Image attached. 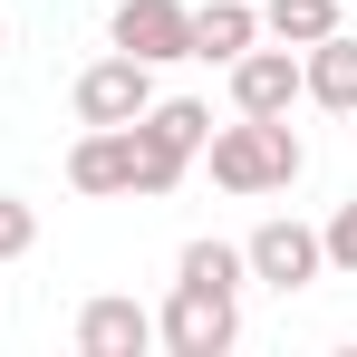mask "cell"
<instances>
[{
  "label": "cell",
  "instance_id": "6da1fadb",
  "mask_svg": "<svg viewBox=\"0 0 357 357\" xmlns=\"http://www.w3.org/2000/svg\"><path fill=\"white\" fill-rule=\"evenodd\" d=\"M203 165H213L222 193L261 203V193H290V183L309 174V145L290 135V116H232V126L203 135Z\"/></svg>",
  "mask_w": 357,
  "mask_h": 357
},
{
  "label": "cell",
  "instance_id": "7a4b0ae2",
  "mask_svg": "<svg viewBox=\"0 0 357 357\" xmlns=\"http://www.w3.org/2000/svg\"><path fill=\"white\" fill-rule=\"evenodd\" d=\"M203 135H213V107L203 97H155L145 116H135V193L155 203V193H174L193 174V155H203Z\"/></svg>",
  "mask_w": 357,
  "mask_h": 357
},
{
  "label": "cell",
  "instance_id": "3957f363",
  "mask_svg": "<svg viewBox=\"0 0 357 357\" xmlns=\"http://www.w3.org/2000/svg\"><path fill=\"white\" fill-rule=\"evenodd\" d=\"M241 338V299L232 290H193V280H174V299L155 309V348L174 357H222Z\"/></svg>",
  "mask_w": 357,
  "mask_h": 357
},
{
  "label": "cell",
  "instance_id": "277c9868",
  "mask_svg": "<svg viewBox=\"0 0 357 357\" xmlns=\"http://www.w3.org/2000/svg\"><path fill=\"white\" fill-rule=\"evenodd\" d=\"M241 261H251V280H261V290H309V280H328L319 232H309V222H290V213H271L261 232L241 241Z\"/></svg>",
  "mask_w": 357,
  "mask_h": 357
},
{
  "label": "cell",
  "instance_id": "5b68a950",
  "mask_svg": "<svg viewBox=\"0 0 357 357\" xmlns=\"http://www.w3.org/2000/svg\"><path fill=\"white\" fill-rule=\"evenodd\" d=\"M107 49H126V59H145V68H174V59H193V10L183 0H116Z\"/></svg>",
  "mask_w": 357,
  "mask_h": 357
},
{
  "label": "cell",
  "instance_id": "8992f818",
  "mask_svg": "<svg viewBox=\"0 0 357 357\" xmlns=\"http://www.w3.org/2000/svg\"><path fill=\"white\" fill-rule=\"evenodd\" d=\"M155 107V68L126 59V49H107L97 68H77V126H135Z\"/></svg>",
  "mask_w": 357,
  "mask_h": 357
},
{
  "label": "cell",
  "instance_id": "52a82bcc",
  "mask_svg": "<svg viewBox=\"0 0 357 357\" xmlns=\"http://www.w3.org/2000/svg\"><path fill=\"white\" fill-rule=\"evenodd\" d=\"M232 107L241 116H290L299 107V49H280V39L261 49V39H251L232 59Z\"/></svg>",
  "mask_w": 357,
  "mask_h": 357
},
{
  "label": "cell",
  "instance_id": "ba28073f",
  "mask_svg": "<svg viewBox=\"0 0 357 357\" xmlns=\"http://www.w3.org/2000/svg\"><path fill=\"white\" fill-rule=\"evenodd\" d=\"M299 97L328 116H357V29H328L299 49Z\"/></svg>",
  "mask_w": 357,
  "mask_h": 357
},
{
  "label": "cell",
  "instance_id": "9c48e42d",
  "mask_svg": "<svg viewBox=\"0 0 357 357\" xmlns=\"http://www.w3.org/2000/svg\"><path fill=\"white\" fill-rule=\"evenodd\" d=\"M145 348H155V309H135L126 290L77 309V357H145Z\"/></svg>",
  "mask_w": 357,
  "mask_h": 357
},
{
  "label": "cell",
  "instance_id": "30bf717a",
  "mask_svg": "<svg viewBox=\"0 0 357 357\" xmlns=\"http://www.w3.org/2000/svg\"><path fill=\"white\" fill-rule=\"evenodd\" d=\"M68 183L77 193H135V126H87L68 145Z\"/></svg>",
  "mask_w": 357,
  "mask_h": 357
},
{
  "label": "cell",
  "instance_id": "8fae6325",
  "mask_svg": "<svg viewBox=\"0 0 357 357\" xmlns=\"http://www.w3.org/2000/svg\"><path fill=\"white\" fill-rule=\"evenodd\" d=\"M251 39H261V0H203V10H193V59L232 68Z\"/></svg>",
  "mask_w": 357,
  "mask_h": 357
},
{
  "label": "cell",
  "instance_id": "7c38bea8",
  "mask_svg": "<svg viewBox=\"0 0 357 357\" xmlns=\"http://www.w3.org/2000/svg\"><path fill=\"white\" fill-rule=\"evenodd\" d=\"M328 29H348V0H261V39H280V49H309Z\"/></svg>",
  "mask_w": 357,
  "mask_h": 357
},
{
  "label": "cell",
  "instance_id": "4fadbf2b",
  "mask_svg": "<svg viewBox=\"0 0 357 357\" xmlns=\"http://www.w3.org/2000/svg\"><path fill=\"white\" fill-rule=\"evenodd\" d=\"M174 280H193V290H232V299H241V280H251V261H241V241H183Z\"/></svg>",
  "mask_w": 357,
  "mask_h": 357
},
{
  "label": "cell",
  "instance_id": "5bb4252c",
  "mask_svg": "<svg viewBox=\"0 0 357 357\" xmlns=\"http://www.w3.org/2000/svg\"><path fill=\"white\" fill-rule=\"evenodd\" d=\"M319 251H328V271H338V280H357V203H338V213H328Z\"/></svg>",
  "mask_w": 357,
  "mask_h": 357
},
{
  "label": "cell",
  "instance_id": "9a60e30c",
  "mask_svg": "<svg viewBox=\"0 0 357 357\" xmlns=\"http://www.w3.org/2000/svg\"><path fill=\"white\" fill-rule=\"evenodd\" d=\"M29 241H39V213H29L20 193H0V261H20Z\"/></svg>",
  "mask_w": 357,
  "mask_h": 357
},
{
  "label": "cell",
  "instance_id": "2e32d148",
  "mask_svg": "<svg viewBox=\"0 0 357 357\" xmlns=\"http://www.w3.org/2000/svg\"><path fill=\"white\" fill-rule=\"evenodd\" d=\"M0 49H10V29H0Z\"/></svg>",
  "mask_w": 357,
  "mask_h": 357
}]
</instances>
